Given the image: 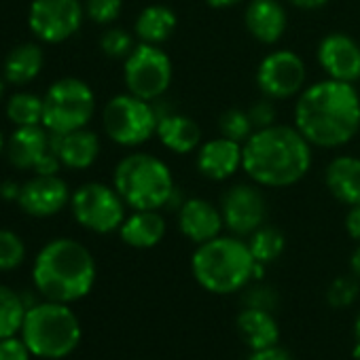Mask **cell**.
<instances>
[{
    "label": "cell",
    "instance_id": "obj_1",
    "mask_svg": "<svg viewBox=\"0 0 360 360\" xmlns=\"http://www.w3.org/2000/svg\"><path fill=\"white\" fill-rule=\"evenodd\" d=\"M295 127L311 146L339 148L360 131V96L354 83L324 79L307 85L295 104Z\"/></svg>",
    "mask_w": 360,
    "mask_h": 360
},
{
    "label": "cell",
    "instance_id": "obj_2",
    "mask_svg": "<svg viewBox=\"0 0 360 360\" xmlns=\"http://www.w3.org/2000/svg\"><path fill=\"white\" fill-rule=\"evenodd\" d=\"M242 169L259 187L286 189L311 169V144L292 125L274 123L257 129L244 144Z\"/></svg>",
    "mask_w": 360,
    "mask_h": 360
},
{
    "label": "cell",
    "instance_id": "obj_3",
    "mask_svg": "<svg viewBox=\"0 0 360 360\" xmlns=\"http://www.w3.org/2000/svg\"><path fill=\"white\" fill-rule=\"evenodd\" d=\"M32 280L47 301L70 305L91 292L96 284V261L81 242L58 238L37 255Z\"/></svg>",
    "mask_w": 360,
    "mask_h": 360
},
{
    "label": "cell",
    "instance_id": "obj_4",
    "mask_svg": "<svg viewBox=\"0 0 360 360\" xmlns=\"http://www.w3.org/2000/svg\"><path fill=\"white\" fill-rule=\"evenodd\" d=\"M255 257L238 236H219L198 244L191 257L195 282L212 295H233L255 280Z\"/></svg>",
    "mask_w": 360,
    "mask_h": 360
},
{
    "label": "cell",
    "instance_id": "obj_5",
    "mask_svg": "<svg viewBox=\"0 0 360 360\" xmlns=\"http://www.w3.org/2000/svg\"><path fill=\"white\" fill-rule=\"evenodd\" d=\"M112 187L131 210L169 208L176 195L169 165L150 153L125 155L115 167Z\"/></svg>",
    "mask_w": 360,
    "mask_h": 360
},
{
    "label": "cell",
    "instance_id": "obj_6",
    "mask_svg": "<svg viewBox=\"0 0 360 360\" xmlns=\"http://www.w3.org/2000/svg\"><path fill=\"white\" fill-rule=\"evenodd\" d=\"M81 322L68 303L45 301L28 307L22 339L39 358L60 360L70 356L81 343Z\"/></svg>",
    "mask_w": 360,
    "mask_h": 360
},
{
    "label": "cell",
    "instance_id": "obj_7",
    "mask_svg": "<svg viewBox=\"0 0 360 360\" xmlns=\"http://www.w3.org/2000/svg\"><path fill=\"white\" fill-rule=\"evenodd\" d=\"M94 112V89L75 77L56 81L43 98V127L51 134L83 129L91 121Z\"/></svg>",
    "mask_w": 360,
    "mask_h": 360
},
{
    "label": "cell",
    "instance_id": "obj_8",
    "mask_svg": "<svg viewBox=\"0 0 360 360\" xmlns=\"http://www.w3.org/2000/svg\"><path fill=\"white\" fill-rule=\"evenodd\" d=\"M159 115L153 102L134 94H119L110 98L102 110L104 134L119 146H140L157 134Z\"/></svg>",
    "mask_w": 360,
    "mask_h": 360
},
{
    "label": "cell",
    "instance_id": "obj_9",
    "mask_svg": "<svg viewBox=\"0 0 360 360\" xmlns=\"http://www.w3.org/2000/svg\"><path fill=\"white\" fill-rule=\"evenodd\" d=\"M174 79V66L161 45L138 43L123 60V81L129 94L157 102L165 96Z\"/></svg>",
    "mask_w": 360,
    "mask_h": 360
},
{
    "label": "cell",
    "instance_id": "obj_10",
    "mask_svg": "<svg viewBox=\"0 0 360 360\" xmlns=\"http://www.w3.org/2000/svg\"><path fill=\"white\" fill-rule=\"evenodd\" d=\"M75 221L94 233H112L125 221V202L115 187L104 183H85L70 198Z\"/></svg>",
    "mask_w": 360,
    "mask_h": 360
},
{
    "label": "cell",
    "instance_id": "obj_11",
    "mask_svg": "<svg viewBox=\"0 0 360 360\" xmlns=\"http://www.w3.org/2000/svg\"><path fill=\"white\" fill-rule=\"evenodd\" d=\"M83 18L85 5L79 0H32L28 26L39 41L58 45L81 30Z\"/></svg>",
    "mask_w": 360,
    "mask_h": 360
},
{
    "label": "cell",
    "instance_id": "obj_12",
    "mask_svg": "<svg viewBox=\"0 0 360 360\" xmlns=\"http://www.w3.org/2000/svg\"><path fill=\"white\" fill-rule=\"evenodd\" d=\"M307 83V68L299 53L278 49L267 53L257 68V85L265 98L288 100L299 96Z\"/></svg>",
    "mask_w": 360,
    "mask_h": 360
},
{
    "label": "cell",
    "instance_id": "obj_13",
    "mask_svg": "<svg viewBox=\"0 0 360 360\" xmlns=\"http://www.w3.org/2000/svg\"><path fill=\"white\" fill-rule=\"evenodd\" d=\"M221 212L225 227L238 236L248 238L267 221V202L259 185L238 183L221 198Z\"/></svg>",
    "mask_w": 360,
    "mask_h": 360
},
{
    "label": "cell",
    "instance_id": "obj_14",
    "mask_svg": "<svg viewBox=\"0 0 360 360\" xmlns=\"http://www.w3.org/2000/svg\"><path fill=\"white\" fill-rule=\"evenodd\" d=\"M70 189L66 180H62L58 174L45 176L37 174L22 185L18 204L20 208L37 219H47L58 212H62L70 204Z\"/></svg>",
    "mask_w": 360,
    "mask_h": 360
},
{
    "label": "cell",
    "instance_id": "obj_15",
    "mask_svg": "<svg viewBox=\"0 0 360 360\" xmlns=\"http://www.w3.org/2000/svg\"><path fill=\"white\" fill-rule=\"evenodd\" d=\"M320 68L328 79L356 83L360 79V45L345 32H330L318 43Z\"/></svg>",
    "mask_w": 360,
    "mask_h": 360
},
{
    "label": "cell",
    "instance_id": "obj_16",
    "mask_svg": "<svg viewBox=\"0 0 360 360\" xmlns=\"http://www.w3.org/2000/svg\"><path fill=\"white\" fill-rule=\"evenodd\" d=\"M242 161L244 146L225 136L202 142L195 157L200 174L208 180H214V183H223V180L233 178L242 169Z\"/></svg>",
    "mask_w": 360,
    "mask_h": 360
},
{
    "label": "cell",
    "instance_id": "obj_17",
    "mask_svg": "<svg viewBox=\"0 0 360 360\" xmlns=\"http://www.w3.org/2000/svg\"><path fill=\"white\" fill-rule=\"evenodd\" d=\"M225 221L221 206L204 198H189L178 208V229L193 244H204L223 233Z\"/></svg>",
    "mask_w": 360,
    "mask_h": 360
},
{
    "label": "cell",
    "instance_id": "obj_18",
    "mask_svg": "<svg viewBox=\"0 0 360 360\" xmlns=\"http://www.w3.org/2000/svg\"><path fill=\"white\" fill-rule=\"evenodd\" d=\"M244 24L255 41L276 45L288 30V13L280 0H250L244 11Z\"/></svg>",
    "mask_w": 360,
    "mask_h": 360
},
{
    "label": "cell",
    "instance_id": "obj_19",
    "mask_svg": "<svg viewBox=\"0 0 360 360\" xmlns=\"http://www.w3.org/2000/svg\"><path fill=\"white\" fill-rule=\"evenodd\" d=\"M49 146L60 157L62 165L70 169H87L96 163L100 155V138L87 127L68 134L49 131Z\"/></svg>",
    "mask_w": 360,
    "mask_h": 360
},
{
    "label": "cell",
    "instance_id": "obj_20",
    "mask_svg": "<svg viewBox=\"0 0 360 360\" xmlns=\"http://www.w3.org/2000/svg\"><path fill=\"white\" fill-rule=\"evenodd\" d=\"M157 108V106H155ZM157 123V138L159 142L176 153V155H189L200 148L202 144V127L195 119L183 115V112H159Z\"/></svg>",
    "mask_w": 360,
    "mask_h": 360
},
{
    "label": "cell",
    "instance_id": "obj_21",
    "mask_svg": "<svg viewBox=\"0 0 360 360\" xmlns=\"http://www.w3.org/2000/svg\"><path fill=\"white\" fill-rule=\"evenodd\" d=\"M328 193L343 206L360 204V159L354 155H337L324 169Z\"/></svg>",
    "mask_w": 360,
    "mask_h": 360
},
{
    "label": "cell",
    "instance_id": "obj_22",
    "mask_svg": "<svg viewBox=\"0 0 360 360\" xmlns=\"http://www.w3.org/2000/svg\"><path fill=\"white\" fill-rule=\"evenodd\" d=\"M49 150V131L43 125H28L13 131L5 153L18 169H34Z\"/></svg>",
    "mask_w": 360,
    "mask_h": 360
},
{
    "label": "cell",
    "instance_id": "obj_23",
    "mask_svg": "<svg viewBox=\"0 0 360 360\" xmlns=\"http://www.w3.org/2000/svg\"><path fill=\"white\" fill-rule=\"evenodd\" d=\"M167 225L159 210H134V214L125 217L123 225L119 227V236L123 244L146 250L155 248L165 238Z\"/></svg>",
    "mask_w": 360,
    "mask_h": 360
},
{
    "label": "cell",
    "instance_id": "obj_24",
    "mask_svg": "<svg viewBox=\"0 0 360 360\" xmlns=\"http://www.w3.org/2000/svg\"><path fill=\"white\" fill-rule=\"evenodd\" d=\"M236 324H238V333L242 341L250 349H261V347L280 343V326H278V320L274 318V311L244 307L238 314Z\"/></svg>",
    "mask_w": 360,
    "mask_h": 360
},
{
    "label": "cell",
    "instance_id": "obj_25",
    "mask_svg": "<svg viewBox=\"0 0 360 360\" xmlns=\"http://www.w3.org/2000/svg\"><path fill=\"white\" fill-rule=\"evenodd\" d=\"M178 18L167 5H148L144 7L134 24V34L140 43L163 45L176 32Z\"/></svg>",
    "mask_w": 360,
    "mask_h": 360
},
{
    "label": "cell",
    "instance_id": "obj_26",
    "mask_svg": "<svg viewBox=\"0 0 360 360\" xmlns=\"http://www.w3.org/2000/svg\"><path fill=\"white\" fill-rule=\"evenodd\" d=\"M43 64H45V56L39 45L34 43L18 45L5 58V64H3L5 81L11 85H28L41 75Z\"/></svg>",
    "mask_w": 360,
    "mask_h": 360
},
{
    "label": "cell",
    "instance_id": "obj_27",
    "mask_svg": "<svg viewBox=\"0 0 360 360\" xmlns=\"http://www.w3.org/2000/svg\"><path fill=\"white\" fill-rule=\"evenodd\" d=\"M248 248L257 263L269 265L282 257V252L286 248V238L278 227L263 225L255 233L248 236Z\"/></svg>",
    "mask_w": 360,
    "mask_h": 360
},
{
    "label": "cell",
    "instance_id": "obj_28",
    "mask_svg": "<svg viewBox=\"0 0 360 360\" xmlns=\"http://www.w3.org/2000/svg\"><path fill=\"white\" fill-rule=\"evenodd\" d=\"M26 311V301L15 290L9 286H0V339L13 337L22 330Z\"/></svg>",
    "mask_w": 360,
    "mask_h": 360
},
{
    "label": "cell",
    "instance_id": "obj_29",
    "mask_svg": "<svg viewBox=\"0 0 360 360\" xmlns=\"http://www.w3.org/2000/svg\"><path fill=\"white\" fill-rule=\"evenodd\" d=\"M7 117L18 127L43 125V98L28 91H18L7 100Z\"/></svg>",
    "mask_w": 360,
    "mask_h": 360
},
{
    "label": "cell",
    "instance_id": "obj_30",
    "mask_svg": "<svg viewBox=\"0 0 360 360\" xmlns=\"http://www.w3.org/2000/svg\"><path fill=\"white\" fill-rule=\"evenodd\" d=\"M219 129H221V136L236 140L240 144H244L255 134V125L248 117V110H242V108L225 110L219 119Z\"/></svg>",
    "mask_w": 360,
    "mask_h": 360
},
{
    "label": "cell",
    "instance_id": "obj_31",
    "mask_svg": "<svg viewBox=\"0 0 360 360\" xmlns=\"http://www.w3.org/2000/svg\"><path fill=\"white\" fill-rule=\"evenodd\" d=\"M358 297H360V280L354 274L335 278L326 288V303L335 309H345L354 305Z\"/></svg>",
    "mask_w": 360,
    "mask_h": 360
},
{
    "label": "cell",
    "instance_id": "obj_32",
    "mask_svg": "<svg viewBox=\"0 0 360 360\" xmlns=\"http://www.w3.org/2000/svg\"><path fill=\"white\" fill-rule=\"evenodd\" d=\"M26 259V246L22 238L9 229H0V271L15 269Z\"/></svg>",
    "mask_w": 360,
    "mask_h": 360
},
{
    "label": "cell",
    "instance_id": "obj_33",
    "mask_svg": "<svg viewBox=\"0 0 360 360\" xmlns=\"http://www.w3.org/2000/svg\"><path fill=\"white\" fill-rule=\"evenodd\" d=\"M136 47L134 34H129L123 28H110L100 39V49L110 60H125Z\"/></svg>",
    "mask_w": 360,
    "mask_h": 360
},
{
    "label": "cell",
    "instance_id": "obj_34",
    "mask_svg": "<svg viewBox=\"0 0 360 360\" xmlns=\"http://www.w3.org/2000/svg\"><path fill=\"white\" fill-rule=\"evenodd\" d=\"M242 303L244 307H255V309H267V311H274L280 303V297H278V290L263 284V280L255 282V284H248L246 286V292L242 297Z\"/></svg>",
    "mask_w": 360,
    "mask_h": 360
},
{
    "label": "cell",
    "instance_id": "obj_35",
    "mask_svg": "<svg viewBox=\"0 0 360 360\" xmlns=\"http://www.w3.org/2000/svg\"><path fill=\"white\" fill-rule=\"evenodd\" d=\"M123 0H85V15L100 26H108L119 20Z\"/></svg>",
    "mask_w": 360,
    "mask_h": 360
},
{
    "label": "cell",
    "instance_id": "obj_36",
    "mask_svg": "<svg viewBox=\"0 0 360 360\" xmlns=\"http://www.w3.org/2000/svg\"><path fill=\"white\" fill-rule=\"evenodd\" d=\"M248 117H250V121H252V125H255V131L274 125L276 119H278V110H276V106H274V100H271V98H263V100L255 102V104L248 108Z\"/></svg>",
    "mask_w": 360,
    "mask_h": 360
},
{
    "label": "cell",
    "instance_id": "obj_37",
    "mask_svg": "<svg viewBox=\"0 0 360 360\" xmlns=\"http://www.w3.org/2000/svg\"><path fill=\"white\" fill-rule=\"evenodd\" d=\"M30 356L32 352L24 339H18L15 335L0 339V360H30Z\"/></svg>",
    "mask_w": 360,
    "mask_h": 360
},
{
    "label": "cell",
    "instance_id": "obj_38",
    "mask_svg": "<svg viewBox=\"0 0 360 360\" xmlns=\"http://www.w3.org/2000/svg\"><path fill=\"white\" fill-rule=\"evenodd\" d=\"M246 360H292L288 349H284L280 343L261 347V349H250V356Z\"/></svg>",
    "mask_w": 360,
    "mask_h": 360
},
{
    "label": "cell",
    "instance_id": "obj_39",
    "mask_svg": "<svg viewBox=\"0 0 360 360\" xmlns=\"http://www.w3.org/2000/svg\"><path fill=\"white\" fill-rule=\"evenodd\" d=\"M345 231L352 240L360 242V204L349 206V210L345 214Z\"/></svg>",
    "mask_w": 360,
    "mask_h": 360
},
{
    "label": "cell",
    "instance_id": "obj_40",
    "mask_svg": "<svg viewBox=\"0 0 360 360\" xmlns=\"http://www.w3.org/2000/svg\"><path fill=\"white\" fill-rule=\"evenodd\" d=\"M60 165H62V161H60V157L53 153V150H49L39 163H37V167H34V172L37 174H45V176H51V174H58V169H60Z\"/></svg>",
    "mask_w": 360,
    "mask_h": 360
},
{
    "label": "cell",
    "instance_id": "obj_41",
    "mask_svg": "<svg viewBox=\"0 0 360 360\" xmlns=\"http://www.w3.org/2000/svg\"><path fill=\"white\" fill-rule=\"evenodd\" d=\"M286 3L297 7V9H303V11H316V9L326 7L328 0H286Z\"/></svg>",
    "mask_w": 360,
    "mask_h": 360
},
{
    "label": "cell",
    "instance_id": "obj_42",
    "mask_svg": "<svg viewBox=\"0 0 360 360\" xmlns=\"http://www.w3.org/2000/svg\"><path fill=\"white\" fill-rule=\"evenodd\" d=\"M20 191H22V185L13 183V180H7V183L0 185V198H3V200H15L18 202Z\"/></svg>",
    "mask_w": 360,
    "mask_h": 360
},
{
    "label": "cell",
    "instance_id": "obj_43",
    "mask_svg": "<svg viewBox=\"0 0 360 360\" xmlns=\"http://www.w3.org/2000/svg\"><path fill=\"white\" fill-rule=\"evenodd\" d=\"M206 3H208L212 9H233V7H238L240 3H244V0H206Z\"/></svg>",
    "mask_w": 360,
    "mask_h": 360
},
{
    "label": "cell",
    "instance_id": "obj_44",
    "mask_svg": "<svg viewBox=\"0 0 360 360\" xmlns=\"http://www.w3.org/2000/svg\"><path fill=\"white\" fill-rule=\"evenodd\" d=\"M349 269H352V274L360 280V242H358L356 250H354L352 257H349Z\"/></svg>",
    "mask_w": 360,
    "mask_h": 360
},
{
    "label": "cell",
    "instance_id": "obj_45",
    "mask_svg": "<svg viewBox=\"0 0 360 360\" xmlns=\"http://www.w3.org/2000/svg\"><path fill=\"white\" fill-rule=\"evenodd\" d=\"M354 343L360 345V309H358L356 320H354Z\"/></svg>",
    "mask_w": 360,
    "mask_h": 360
},
{
    "label": "cell",
    "instance_id": "obj_46",
    "mask_svg": "<svg viewBox=\"0 0 360 360\" xmlns=\"http://www.w3.org/2000/svg\"><path fill=\"white\" fill-rule=\"evenodd\" d=\"M7 150V142H5V136H3V131H0V155H3Z\"/></svg>",
    "mask_w": 360,
    "mask_h": 360
},
{
    "label": "cell",
    "instance_id": "obj_47",
    "mask_svg": "<svg viewBox=\"0 0 360 360\" xmlns=\"http://www.w3.org/2000/svg\"><path fill=\"white\" fill-rule=\"evenodd\" d=\"M3 96H5V81L0 79V100H3Z\"/></svg>",
    "mask_w": 360,
    "mask_h": 360
}]
</instances>
